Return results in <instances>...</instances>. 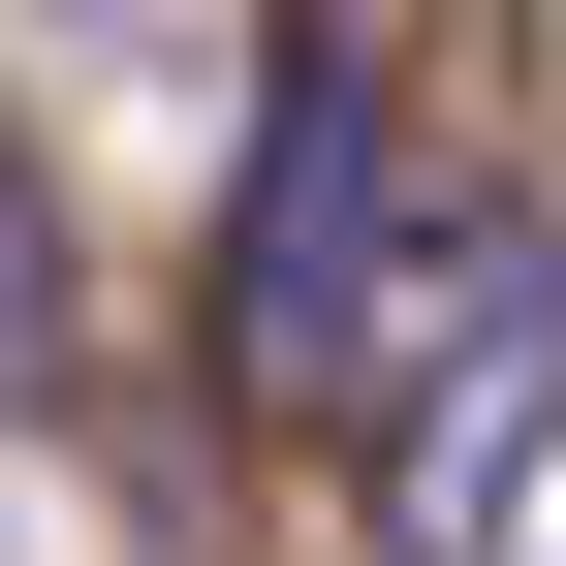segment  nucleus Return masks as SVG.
Returning a JSON list of instances; mask_svg holds the SVG:
<instances>
[{
  "instance_id": "2",
  "label": "nucleus",
  "mask_w": 566,
  "mask_h": 566,
  "mask_svg": "<svg viewBox=\"0 0 566 566\" xmlns=\"http://www.w3.org/2000/svg\"><path fill=\"white\" fill-rule=\"evenodd\" d=\"M378 315H409V126H378L346 32H283L252 63V189H221V378L252 409H346Z\"/></svg>"
},
{
  "instance_id": "1",
  "label": "nucleus",
  "mask_w": 566,
  "mask_h": 566,
  "mask_svg": "<svg viewBox=\"0 0 566 566\" xmlns=\"http://www.w3.org/2000/svg\"><path fill=\"white\" fill-rule=\"evenodd\" d=\"M378 535L409 566H504L566 504V252L535 221H409V315H378Z\"/></svg>"
}]
</instances>
